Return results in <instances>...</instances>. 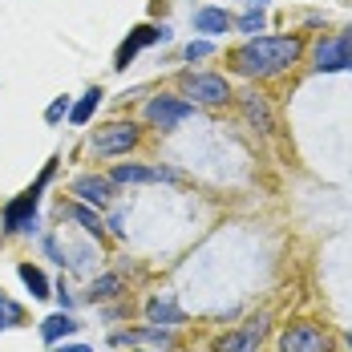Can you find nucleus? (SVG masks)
<instances>
[{"instance_id":"7ed1b4c3","label":"nucleus","mask_w":352,"mask_h":352,"mask_svg":"<svg viewBox=\"0 0 352 352\" xmlns=\"http://www.w3.org/2000/svg\"><path fill=\"white\" fill-rule=\"evenodd\" d=\"M138 142V126L134 122H109V126H102L98 134H94V154L98 158H113V154H126L130 146Z\"/></svg>"},{"instance_id":"20e7f679","label":"nucleus","mask_w":352,"mask_h":352,"mask_svg":"<svg viewBox=\"0 0 352 352\" xmlns=\"http://www.w3.org/2000/svg\"><path fill=\"white\" fill-rule=\"evenodd\" d=\"M182 89H186V98H195L199 106H223V102L231 98V85H227L223 77H214V73H186V77H182Z\"/></svg>"},{"instance_id":"f03ea898","label":"nucleus","mask_w":352,"mask_h":352,"mask_svg":"<svg viewBox=\"0 0 352 352\" xmlns=\"http://www.w3.org/2000/svg\"><path fill=\"white\" fill-rule=\"evenodd\" d=\"M49 178H53V162L45 166V175L36 178L33 190H25L21 199H12V203L4 207V231H8V235H16V231H33L36 227V199H41V190H45Z\"/></svg>"},{"instance_id":"a211bd4d","label":"nucleus","mask_w":352,"mask_h":352,"mask_svg":"<svg viewBox=\"0 0 352 352\" xmlns=\"http://www.w3.org/2000/svg\"><path fill=\"white\" fill-rule=\"evenodd\" d=\"M16 324H25V308H21L16 300L0 296V332H4V328H16Z\"/></svg>"},{"instance_id":"dca6fc26","label":"nucleus","mask_w":352,"mask_h":352,"mask_svg":"<svg viewBox=\"0 0 352 352\" xmlns=\"http://www.w3.org/2000/svg\"><path fill=\"white\" fill-rule=\"evenodd\" d=\"M16 276L25 280V287L33 292L36 300H45V296H49V280H45V272H41V267H33V263H21V267H16Z\"/></svg>"},{"instance_id":"f257e3e1","label":"nucleus","mask_w":352,"mask_h":352,"mask_svg":"<svg viewBox=\"0 0 352 352\" xmlns=\"http://www.w3.org/2000/svg\"><path fill=\"white\" fill-rule=\"evenodd\" d=\"M300 36H251L235 53V69L247 77H272L300 57Z\"/></svg>"},{"instance_id":"5701e85b","label":"nucleus","mask_w":352,"mask_h":352,"mask_svg":"<svg viewBox=\"0 0 352 352\" xmlns=\"http://www.w3.org/2000/svg\"><path fill=\"white\" fill-rule=\"evenodd\" d=\"M65 113H69V98H57V102H53V106L45 109V122H61V118H65Z\"/></svg>"},{"instance_id":"39448f33","label":"nucleus","mask_w":352,"mask_h":352,"mask_svg":"<svg viewBox=\"0 0 352 352\" xmlns=\"http://www.w3.org/2000/svg\"><path fill=\"white\" fill-rule=\"evenodd\" d=\"M166 41H170V29H166V25H162V29H154V25H138L134 33L122 41V49H118V57H113V69H126L146 45H166Z\"/></svg>"},{"instance_id":"412c9836","label":"nucleus","mask_w":352,"mask_h":352,"mask_svg":"<svg viewBox=\"0 0 352 352\" xmlns=\"http://www.w3.org/2000/svg\"><path fill=\"white\" fill-rule=\"evenodd\" d=\"M263 25H267V16H263V8H251L243 21H239V29L243 33H263Z\"/></svg>"},{"instance_id":"6e6552de","label":"nucleus","mask_w":352,"mask_h":352,"mask_svg":"<svg viewBox=\"0 0 352 352\" xmlns=\"http://www.w3.org/2000/svg\"><path fill=\"white\" fill-rule=\"evenodd\" d=\"M316 69L320 73H340L352 69V45L340 36V41H320L316 45Z\"/></svg>"},{"instance_id":"1a4fd4ad","label":"nucleus","mask_w":352,"mask_h":352,"mask_svg":"<svg viewBox=\"0 0 352 352\" xmlns=\"http://www.w3.org/2000/svg\"><path fill=\"white\" fill-rule=\"evenodd\" d=\"M263 332H267V316L251 320V324L239 328V332H227V336L219 340V352H255L259 340H263Z\"/></svg>"},{"instance_id":"f8f14e48","label":"nucleus","mask_w":352,"mask_h":352,"mask_svg":"<svg viewBox=\"0 0 352 352\" xmlns=\"http://www.w3.org/2000/svg\"><path fill=\"white\" fill-rule=\"evenodd\" d=\"M175 170L166 166H118L113 170V182H175Z\"/></svg>"},{"instance_id":"ddd939ff","label":"nucleus","mask_w":352,"mask_h":352,"mask_svg":"<svg viewBox=\"0 0 352 352\" xmlns=\"http://www.w3.org/2000/svg\"><path fill=\"white\" fill-rule=\"evenodd\" d=\"M77 328H81V324H77V320H73L69 312H57V316H49L45 324H41V336H45L49 344H57L61 336H73Z\"/></svg>"},{"instance_id":"b1692460","label":"nucleus","mask_w":352,"mask_h":352,"mask_svg":"<svg viewBox=\"0 0 352 352\" xmlns=\"http://www.w3.org/2000/svg\"><path fill=\"white\" fill-rule=\"evenodd\" d=\"M53 352H89L85 344H61V349H53Z\"/></svg>"},{"instance_id":"393cba45","label":"nucleus","mask_w":352,"mask_h":352,"mask_svg":"<svg viewBox=\"0 0 352 352\" xmlns=\"http://www.w3.org/2000/svg\"><path fill=\"white\" fill-rule=\"evenodd\" d=\"M247 4H251V8H263V4H267V0H247Z\"/></svg>"},{"instance_id":"6ab92c4d","label":"nucleus","mask_w":352,"mask_h":352,"mask_svg":"<svg viewBox=\"0 0 352 352\" xmlns=\"http://www.w3.org/2000/svg\"><path fill=\"white\" fill-rule=\"evenodd\" d=\"M69 214L81 223V227H85V231H89V235H98V239H102V219L89 211V207H69Z\"/></svg>"},{"instance_id":"0eeeda50","label":"nucleus","mask_w":352,"mask_h":352,"mask_svg":"<svg viewBox=\"0 0 352 352\" xmlns=\"http://www.w3.org/2000/svg\"><path fill=\"white\" fill-rule=\"evenodd\" d=\"M283 352H328V336L320 332L316 324H296V328H287L280 340Z\"/></svg>"},{"instance_id":"4be33fe9","label":"nucleus","mask_w":352,"mask_h":352,"mask_svg":"<svg viewBox=\"0 0 352 352\" xmlns=\"http://www.w3.org/2000/svg\"><path fill=\"white\" fill-rule=\"evenodd\" d=\"M211 53H214L211 41H190V45H186V61H207Z\"/></svg>"},{"instance_id":"9b49d317","label":"nucleus","mask_w":352,"mask_h":352,"mask_svg":"<svg viewBox=\"0 0 352 352\" xmlns=\"http://www.w3.org/2000/svg\"><path fill=\"white\" fill-rule=\"evenodd\" d=\"M146 320H150L154 328H175V324H182V308H178L170 296H154V300L146 304Z\"/></svg>"},{"instance_id":"f3484780","label":"nucleus","mask_w":352,"mask_h":352,"mask_svg":"<svg viewBox=\"0 0 352 352\" xmlns=\"http://www.w3.org/2000/svg\"><path fill=\"white\" fill-rule=\"evenodd\" d=\"M98 106H102V89H89V94L69 109V122H73V126H85V122L94 118V109H98Z\"/></svg>"},{"instance_id":"423d86ee","label":"nucleus","mask_w":352,"mask_h":352,"mask_svg":"<svg viewBox=\"0 0 352 352\" xmlns=\"http://www.w3.org/2000/svg\"><path fill=\"white\" fill-rule=\"evenodd\" d=\"M146 118H150V126H158V130H175V126H182V122L195 118V106L182 102V98H154V102L146 106Z\"/></svg>"},{"instance_id":"2eb2a0df","label":"nucleus","mask_w":352,"mask_h":352,"mask_svg":"<svg viewBox=\"0 0 352 352\" xmlns=\"http://www.w3.org/2000/svg\"><path fill=\"white\" fill-rule=\"evenodd\" d=\"M243 109H247V122L255 126V130H272L276 122H272V109L263 98H255V94H243Z\"/></svg>"},{"instance_id":"a878e982","label":"nucleus","mask_w":352,"mask_h":352,"mask_svg":"<svg viewBox=\"0 0 352 352\" xmlns=\"http://www.w3.org/2000/svg\"><path fill=\"white\" fill-rule=\"evenodd\" d=\"M344 41H349V45H352V29H349V36H344Z\"/></svg>"},{"instance_id":"bb28decb","label":"nucleus","mask_w":352,"mask_h":352,"mask_svg":"<svg viewBox=\"0 0 352 352\" xmlns=\"http://www.w3.org/2000/svg\"><path fill=\"white\" fill-rule=\"evenodd\" d=\"M349 349H352V332H349Z\"/></svg>"},{"instance_id":"4468645a","label":"nucleus","mask_w":352,"mask_h":352,"mask_svg":"<svg viewBox=\"0 0 352 352\" xmlns=\"http://www.w3.org/2000/svg\"><path fill=\"white\" fill-rule=\"evenodd\" d=\"M195 29L199 33H227L231 29V16L223 8H199L195 12Z\"/></svg>"},{"instance_id":"aec40b11","label":"nucleus","mask_w":352,"mask_h":352,"mask_svg":"<svg viewBox=\"0 0 352 352\" xmlns=\"http://www.w3.org/2000/svg\"><path fill=\"white\" fill-rule=\"evenodd\" d=\"M89 292H94V300H109V296H118V292H122V276H102Z\"/></svg>"},{"instance_id":"9d476101","label":"nucleus","mask_w":352,"mask_h":352,"mask_svg":"<svg viewBox=\"0 0 352 352\" xmlns=\"http://www.w3.org/2000/svg\"><path fill=\"white\" fill-rule=\"evenodd\" d=\"M73 195L81 199V203H89V207H106L109 203V178H98V175H81L73 182Z\"/></svg>"}]
</instances>
